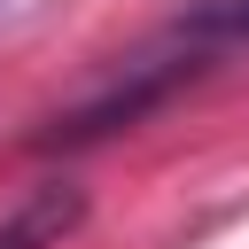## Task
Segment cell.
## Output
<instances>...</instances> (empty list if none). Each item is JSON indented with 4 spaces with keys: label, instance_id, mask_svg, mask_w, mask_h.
I'll return each mask as SVG.
<instances>
[{
    "label": "cell",
    "instance_id": "1",
    "mask_svg": "<svg viewBox=\"0 0 249 249\" xmlns=\"http://www.w3.org/2000/svg\"><path fill=\"white\" fill-rule=\"evenodd\" d=\"M78 218H86V195H78V187H62V179H54V187H31V195L0 218V249H54Z\"/></svg>",
    "mask_w": 249,
    "mask_h": 249
},
{
    "label": "cell",
    "instance_id": "2",
    "mask_svg": "<svg viewBox=\"0 0 249 249\" xmlns=\"http://www.w3.org/2000/svg\"><path fill=\"white\" fill-rule=\"evenodd\" d=\"M187 31L195 39H249V0H202L187 16Z\"/></svg>",
    "mask_w": 249,
    "mask_h": 249
}]
</instances>
